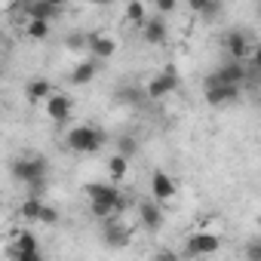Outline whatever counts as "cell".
Masks as SVG:
<instances>
[{"label":"cell","instance_id":"6da1fadb","mask_svg":"<svg viewBox=\"0 0 261 261\" xmlns=\"http://www.w3.org/2000/svg\"><path fill=\"white\" fill-rule=\"evenodd\" d=\"M13 175H16V181H22L28 188V194L43 197L46 181H49V166L43 157H22L13 163Z\"/></svg>","mask_w":261,"mask_h":261},{"label":"cell","instance_id":"7a4b0ae2","mask_svg":"<svg viewBox=\"0 0 261 261\" xmlns=\"http://www.w3.org/2000/svg\"><path fill=\"white\" fill-rule=\"evenodd\" d=\"M117 181L111 185H98V181H89L86 185V197H89V209L95 218H111L117 215V203H120V188H114Z\"/></svg>","mask_w":261,"mask_h":261},{"label":"cell","instance_id":"3957f363","mask_svg":"<svg viewBox=\"0 0 261 261\" xmlns=\"http://www.w3.org/2000/svg\"><path fill=\"white\" fill-rule=\"evenodd\" d=\"M65 142L77 154H95L105 145V133H101V129H95V126H74L71 133L65 136Z\"/></svg>","mask_w":261,"mask_h":261},{"label":"cell","instance_id":"277c9868","mask_svg":"<svg viewBox=\"0 0 261 261\" xmlns=\"http://www.w3.org/2000/svg\"><path fill=\"white\" fill-rule=\"evenodd\" d=\"M240 92H243V86H237V83H224V80H218L215 74H209L206 83H203V95H206V101H209L212 108H224V105L237 101Z\"/></svg>","mask_w":261,"mask_h":261},{"label":"cell","instance_id":"5b68a950","mask_svg":"<svg viewBox=\"0 0 261 261\" xmlns=\"http://www.w3.org/2000/svg\"><path fill=\"white\" fill-rule=\"evenodd\" d=\"M221 46L227 53V59H237V62H246L252 56V37L243 31V28H233L221 37Z\"/></svg>","mask_w":261,"mask_h":261},{"label":"cell","instance_id":"8992f818","mask_svg":"<svg viewBox=\"0 0 261 261\" xmlns=\"http://www.w3.org/2000/svg\"><path fill=\"white\" fill-rule=\"evenodd\" d=\"M218 249H221V237L200 230V233H191V237H188L181 255H188V258H200V255H215Z\"/></svg>","mask_w":261,"mask_h":261},{"label":"cell","instance_id":"52a82bcc","mask_svg":"<svg viewBox=\"0 0 261 261\" xmlns=\"http://www.w3.org/2000/svg\"><path fill=\"white\" fill-rule=\"evenodd\" d=\"M43 108H46V117H49L53 123H68V120L74 117V98L65 95V92H53V95L43 101Z\"/></svg>","mask_w":261,"mask_h":261},{"label":"cell","instance_id":"ba28073f","mask_svg":"<svg viewBox=\"0 0 261 261\" xmlns=\"http://www.w3.org/2000/svg\"><path fill=\"white\" fill-rule=\"evenodd\" d=\"M145 89H148V98H151V101H160V98L172 95V92L178 89V74H175V68H166L163 74H157Z\"/></svg>","mask_w":261,"mask_h":261},{"label":"cell","instance_id":"9c48e42d","mask_svg":"<svg viewBox=\"0 0 261 261\" xmlns=\"http://www.w3.org/2000/svg\"><path fill=\"white\" fill-rule=\"evenodd\" d=\"M215 77H218V80H224V83H237V86H243V83L249 80V68H246V62L227 59L224 65H218V68H215Z\"/></svg>","mask_w":261,"mask_h":261},{"label":"cell","instance_id":"30bf717a","mask_svg":"<svg viewBox=\"0 0 261 261\" xmlns=\"http://www.w3.org/2000/svg\"><path fill=\"white\" fill-rule=\"evenodd\" d=\"M22 13H25V22L28 19H46V22H53L62 10L56 4H49V0H22Z\"/></svg>","mask_w":261,"mask_h":261},{"label":"cell","instance_id":"8fae6325","mask_svg":"<svg viewBox=\"0 0 261 261\" xmlns=\"http://www.w3.org/2000/svg\"><path fill=\"white\" fill-rule=\"evenodd\" d=\"M142 37H145L151 46H163V43H166V37H169L166 19H163V16H148V22L142 25Z\"/></svg>","mask_w":261,"mask_h":261},{"label":"cell","instance_id":"7c38bea8","mask_svg":"<svg viewBox=\"0 0 261 261\" xmlns=\"http://www.w3.org/2000/svg\"><path fill=\"white\" fill-rule=\"evenodd\" d=\"M151 197H154V200H160V203H169V200L175 197V181H172V175H169V172L157 169V172L151 175Z\"/></svg>","mask_w":261,"mask_h":261},{"label":"cell","instance_id":"4fadbf2b","mask_svg":"<svg viewBox=\"0 0 261 261\" xmlns=\"http://www.w3.org/2000/svg\"><path fill=\"white\" fill-rule=\"evenodd\" d=\"M13 258L16 261H40V249H37V240H34V233H19V240H16V246H13Z\"/></svg>","mask_w":261,"mask_h":261},{"label":"cell","instance_id":"5bb4252c","mask_svg":"<svg viewBox=\"0 0 261 261\" xmlns=\"http://www.w3.org/2000/svg\"><path fill=\"white\" fill-rule=\"evenodd\" d=\"M86 49H89L95 59L108 62V59L117 53V43H114L111 37H105V34H89V37H86Z\"/></svg>","mask_w":261,"mask_h":261},{"label":"cell","instance_id":"9a60e30c","mask_svg":"<svg viewBox=\"0 0 261 261\" xmlns=\"http://www.w3.org/2000/svg\"><path fill=\"white\" fill-rule=\"evenodd\" d=\"M98 68H101V59H86V62H80L74 71H71V83L74 86H86V83H92L95 80V74H98Z\"/></svg>","mask_w":261,"mask_h":261},{"label":"cell","instance_id":"2e32d148","mask_svg":"<svg viewBox=\"0 0 261 261\" xmlns=\"http://www.w3.org/2000/svg\"><path fill=\"white\" fill-rule=\"evenodd\" d=\"M139 221L148 227V230H160V224H163V209H160V200H154V203H139Z\"/></svg>","mask_w":261,"mask_h":261},{"label":"cell","instance_id":"e0dca14e","mask_svg":"<svg viewBox=\"0 0 261 261\" xmlns=\"http://www.w3.org/2000/svg\"><path fill=\"white\" fill-rule=\"evenodd\" d=\"M129 240H133V230H129L126 224H108L105 227V246L123 249V246H129Z\"/></svg>","mask_w":261,"mask_h":261},{"label":"cell","instance_id":"ac0fdd59","mask_svg":"<svg viewBox=\"0 0 261 261\" xmlns=\"http://www.w3.org/2000/svg\"><path fill=\"white\" fill-rule=\"evenodd\" d=\"M53 92H56V86H53L49 80H43V77H37V80H31V83L25 86V95H28V101H46Z\"/></svg>","mask_w":261,"mask_h":261},{"label":"cell","instance_id":"d6986e66","mask_svg":"<svg viewBox=\"0 0 261 261\" xmlns=\"http://www.w3.org/2000/svg\"><path fill=\"white\" fill-rule=\"evenodd\" d=\"M53 34V22H46V19H28L25 22V37L28 40H46Z\"/></svg>","mask_w":261,"mask_h":261},{"label":"cell","instance_id":"ffe728a7","mask_svg":"<svg viewBox=\"0 0 261 261\" xmlns=\"http://www.w3.org/2000/svg\"><path fill=\"white\" fill-rule=\"evenodd\" d=\"M188 7L203 19H215L221 13V7H224V0H188Z\"/></svg>","mask_w":261,"mask_h":261},{"label":"cell","instance_id":"44dd1931","mask_svg":"<svg viewBox=\"0 0 261 261\" xmlns=\"http://www.w3.org/2000/svg\"><path fill=\"white\" fill-rule=\"evenodd\" d=\"M117 101H123V105H145L148 101V89H142V86H120L117 89Z\"/></svg>","mask_w":261,"mask_h":261},{"label":"cell","instance_id":"7402d4cb","mask_svg":"<svg viewBox=\"0 0 261 261\" xmlns=\"http://www.w3.org/2000/svg\"><path fill=\"white\" fill-rule=\"evenodd\" d=\"M126 172H129V157L117 151V154L108 160V175H111V181H123Z\"/></svg>","mask_w":261,"mask_h":261},{"label":"cell","instance_id":"603a6c76","mask_svg":"<svg viewBox=\"0 0 261 261\" xmlns=\"http://www.w3.org/2000/svg\"><path fill=\"white\" fill-rule=\"evenodd\" d=\"M43 200L40 197H34V194H28L25 200H22V206H19V212H22V218H28V221H40V212H43Z\"/></svg>","mask_w":261,"mask_h":261},{"label":"cell","instance_id":"cb8c5ba5","mask_svg":"<svg viewBox=\"0 0 261 261\" xmlns=\"http://www.w3.org/2000/svg\"><path fill=\"white\" fill-rule=\"evenodd\" d=\"M126 22H133V25H145V22H148L145 0H129V7H126Z\"/></svg>","mask_w":261,"mask_h":261},{"label":"cell","instance_id":"d4e9b609","mask_svg":"<svg viewBox=\"0 0 261 261\" xmlns=\"http://www.w3.org/2000/svg\"><path fill=\"white\" fill-rule=\"evenodd\" d=\"M117 151L133 160V157L139 154V142H136V136H123V139H117Z\"/></svg>","mask_w":261,"mask_h":261},{"label":"cell","instance_id":"484cf974","mask_svg":"<svg viewBox=\"0 0 261 261\" xmlns=\"http://www.w3.org/2000/svg\"><path fill=\"white\" fill-rule=\"evenodd\" d=\"M154 7H157L160 16H172L175 7H178V0H154Z\"/></svg>","mask_w":261,"mask_h":261},{"label":"cell","instance_id":"4316f807","mask_svg":"<svg viewBox=\"0 0 261 261\" xmlns=\"http://www.w3.org/2000/svg\"><path fill=\"white\" fill-rule=\"evenodd\" d=\"M246 258L249 261H261V240H255V243L246 246Z\"/></svg>","mask_w":261,"mask_h":261},{"label":"cell","instance_id":"83f0119b","mask_svg":"<svg viewBox=\"0 0 261 261\" xmlns=\"http://www.w3.org/2000/svg\"><path fill=\"white\" fill-rule=\"evenodd\" d=\"M40 221H43V224H56V221H59V212H56L53 206H43V212H40Z\"/></svg>","mask_w":261,"mask_h":261},{"label":"cell","instance_id":"f1b7e54d","mask_svg":"<svg viewBox=\"0 0 261 261\" xmlns=\"http://www.w3.org/2000/svg\"><path fill=\"white\" fill-rule=\"evenodd\" d=\"M249 62H252V68H255V71L261 74V46H255V49H252V56H249Z\"/></svg>","mask_w":261,"mask_h":261},{"label":"cell","instance_id":"f546056e","mask_svg":"<svg viewBox=\"0 0 261 261\" xmlns=\"http://www.w3.org/2000/svg\"><path fill=\"white\" fill-rule=\"evenodd\" d=\"M49 4H56V7H59V10H62V7H65V4H68V0H49Z\"/></svg>","mask_w":261,"mask_h":261},{"label":"cell","instance_id":"4dcf8cb0","mask_svg":"<svg viewBox=\"0 0 261 261\" xmlns=\"http://www.w3.org/2000/svg\"><path fill=\"white\" fill-rule=\"evenodd\" d=\"M92 4H98V7H105V4H111V0H92Z\"/></svg>","mask_w":261,"mask_h":261},{"label":"cell","instance_id":"1f68e13d","mask_svg":"<svg viewBox=\"0 0 261 261\" xmlns=\"http://www.w3.org/2000/svg\"><path fill=\"white\" fill-rule=\"evenodd\" d=\"M255 13H258V19H261V0H258V10H255Z\"/></svg>","mask_w":261,"mask_h":261}]
</instances>
